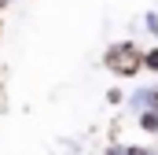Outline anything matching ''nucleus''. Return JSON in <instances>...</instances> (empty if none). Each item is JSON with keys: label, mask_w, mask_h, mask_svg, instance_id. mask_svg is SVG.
<instances>
[{"label": "nucleus", "mask_w": 158, "mask_h": 155, "mask_svg": "<svg viewBox=\"0 0 158 155\" xmlns=\"http://www.w3.org/2000/svg\"><path fill=\"white\" fill-rule=\"evenodd\" d=\"M7 4H11V0H0V7H7Z\"/></svg>", "instance_id": "nucleus-9"}, {"label": "nucleus", "mask_w": 158, "mask_h": 155, "mask_svg": "<svg viewBox=\"0 0 158 155\" xmlns=\"http://www.w3.org/2000/svg\"><path fill=\"white\" fill-rule=\"evenodd\" d=\"M107 104H110V107H121V104H125V89L110 85V89H107Z\"/></svg>", "instance_id": "nucleus-6"}, {"label": "nucleus", "mask_w": 158, "mask_h": 155, "mask_svg": "<svg viewBox=\"0 0 158 155\" xmlns=\"http://www.w3.org/2000/svg\"><path fill=\"white\" fill-rule=\"evenodd\" d=\"M136 126H140V133L158 137V111H140V115H136Z\"/></svg>", "instance_id": "nucleus-3"}, {"label": "nucleus", "mask_w": 158, "mask_h": 155, "mask_svg": "<svg viewBox=\"0 0 158 155\" xmlns=\"http://www.w3.org/2000/svg\"><path fill=\"white\" fill-rule=\"evenodd\" d=\"M129 155H158V152L147 148V144H129Z\"/></svg>", "instance_id": "nucleus-8"}, {"label": "nucleus", "mask_w": 158, "mask_h": 155, "mask_svg": "<svg viewBox=\"0 0 158 155\" xmlns=\"http://www.w3.org/2000/svg\"><path fill=\"white\" fill-rule=\"evenodd\" d=\"M143 70L147 74H158V41L143 48Z\"/></svg>", "instance_id": "nucleus-4"}, {"label": "nucleus", "mask_w": 158, "mask_h": 155, "mask_svg": "<svg viewBox=\"0 0 158 155\" xmlns=\"http://www.w3.org/2000/svg\"><path fill=\"white\" fill-rule=\"evenodd\" d=\"M103 67L114 78H136L143 74V44L136 41H118L103 52Z\"/></svg>", "instance_id": "nucleus-1"}, {"label": "nucleus", "mask_w": 158, "mask_h": 155, "mask_svg": "<svg viewBox=\"0 0 158 155\" xmlns=\"http://www.w3.org/2000/svg\"><path fill=\"white\" fill-rule=\"evenodd\" d=\"M143 30L151 41H158V11H143Z\"/></svg>", "instance_id": "nucleus-5"}, {"label": "nucleus", "mask_w": 158, "mask_h": 155, "mask_svg": "<svg viewBox=\"0 0 158 155\" xmlns=\"http://www.w3.org/2000/svg\"><path fill=\"white\" fill-rule=\"evenodd\" d=\"M103 155H129V144H121V140H110V144L103 148Z\"/></svg>", "instance_id": "nucleus-7"}, {"label": "nucleus", "mask_w": 158, "mask_h": 155, "mask_svg": "<svg viewBox=\"0 0 158 155\" xmlns=\"http://www.w3.org/2000/svg\"><path fill=\"white\" fill-rule=\"evenodd\" d=\"M125 107H129L132 115H140V111H158V81L136 85L132 92H125Z\"/></svg>", "instance_id": "nucleus-2"}]
</instances>
